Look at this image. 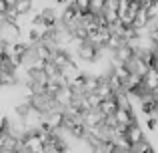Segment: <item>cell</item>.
Here are the masks:
<instances>
[{"label": "cell", "instance_id": "6da1fadb", "mask_svg": "<svg viewBox=\"0 0 158 153\" xmlns=\"http://www.w3.org/2000/svg\"><path fill=\"white\" fill-rule=\"evenodd\" d=\"M76 56L82 61V63L92 65V63H96V61L100 59V47H98V44H94L92 40H84V43L78 47Z\"/></svg>", "mask_w": 158, "mask_h": 153}, {"label": "cell", "instance_id": "7a4b0ae2", "mask_svg": "<svg viewBox=\"0 0 158 153\" xmlns=\"http://www.w3.org/2000/svg\"><path fill=\"white\" fill-rule=\"evenodd\" d=\"M136 55H138V51H136L130 43H124L122 47H118L114 51V56H112V59L114 61H122V63H130Z\"/></svg>", "mask_w": 158, "mask_h": 153}, {"label": "cell", "instance_id": "3957f363", "mask_svg": "<svg viewBox=\"0 0 158 153\" xmlns=\"http://www.w3.org/2000/svg\"><path fill=\"white\" fill-rule=\"evenodd\" d=\"M82 121L88 127H100L102 123H106V115L102 113L100 109H88L84 115H82Z\"/></svg>", "mask_w": 158, "mask_h": 153}, {"label": "cell", "instance_id": "277c9868", "mask_svg": "<svg viewBox=\"0 0 158 153\" xmlns=\"http://www.w3.org/2000/svg\"><path fill=\"white\" fill-rule=\"evenodd\" d=\"M118 107H120V97H118V93H116V95H112V97L102 99V103H100L98 109L108 117V115H114L116 111H118Z\"/></svg>", "mask_w": 158, "mask_h": 153}, {"label": "cell", "instance_id": "5b68a950", "mask_svg": "<svg viewBox=\"0 0 158 153\" xmlns=\"http://www.w3.org/2000/svg\"><path fill=\"white\" fill-rule=\"evenodd\" d=\"M144 89L150 93H158V67H150L144 75Z\"/></svg>", "mask_w": 158, "mask_h": 153}, {"label": "cell", "instance_id": "8992f818", "mask_svg": "<svg viewBox=\"0 0 158 153\" xmlns=\"http://www.w3.org/2000/svg\"><path fill=\"white\" fill-rule=\"evenodd\" d=\"M128 139H130V143L132 145H138V143H142L144 139H146V133H144V129L138 125V121L136 123H132L130 127H128Z\"/></svg>", "mask_w": 158, "mask_h": 153}, {"label": "cell", "instance_id": "52a82bcc", "mask_svg": "<svg viewBox=\"0 0 158 153\" xmlns=\"http://www.w3.org/2000/svg\"><path fill=\"white\" fill-rule=\"evenodd\" d=\"M32 8H34V0H18V2H16V10L20 12V16L30 14Z\"/></svg>", "mask_w": 158, "mask_h": 153}, {"label": "cell", "instance_id": "ba28073f", "mask_svg": "<svg viewBox=\"0 0 158 153\" xmlns=\"http://www.w3.org/2000/svg\"><path fill=\"white\" fill-rule=\"evenodd\" d=\"M72 4L82 12V14H84V12H88L90 8H92V0H72Z\"/></svg>", "mask_w": 158, "mask_h": 153}, {"label": "cell", "instance_id": "9c48e42d", "mask_svg": "<svg viewBox=\"0 0 158 153\" xmlns=\"http://www.w3.org/2000/svg\"><path fill=\"white\" fill-rule=\"evenodd\" d=\"M132 151H138V153H144V151H146V153H150V151H154V145H152L148 139H144L142 143L134 145V149H132Z\"/></svg>", "mask_w": 158, "mask_h": 153}, {"label": "cell", "instance_id": "30bf717a", "mask_svg": "<svg viewBox=\"0 0 158 153\" xmlns=\"http://www.w3.org/2000/svg\"><path fill=\"white\" fill-rule=\"evenodd\" d=\"M90 10H94L98 14V12H104L106 10V0H92V8Z\"/></svg>", "mask_w": 158, "mask_h": 153}, {"label": "cell", "instance_id": "8fae6325", "mask_svg": "<svg viewBox=\"0 0 158 153\" xmlns=\"http://www.w3.org/2000/svg\"><path fill=\"white\" fill-rule=\"evenodd\" d=\"M10 119H8V115H4L2 119H0V131H10Z\"/></svg>", "mask_w": 158, "mask_h": 153}, {"label": "cell", "instance_id": "7c38bea8", "mask_svg": "<svg viewBox=\"0 0 158 153\" xmlns=\"http://www.w3.org/2000/svg\"><path fill=\"white\" fill-rule=\"evenodd\" d=\"M120 0H106V10H118Z\"/></svg>", "mask_w": 158, "mask_h": 153}, {"label": "cell", "instance_id": "4fadbf2b", "mask_svg": "<svg viewBox=\"0 0 158 153\" xmlns=\"http://www.w3.org/2000/svg\"><path fill=\"white\" fill-rule=\"evenodd\" d=\"M8 2V6H16V2H18V0H6Z\"/></svg>", "mask_w": 158, "mask_h": 153}]
</instances>
